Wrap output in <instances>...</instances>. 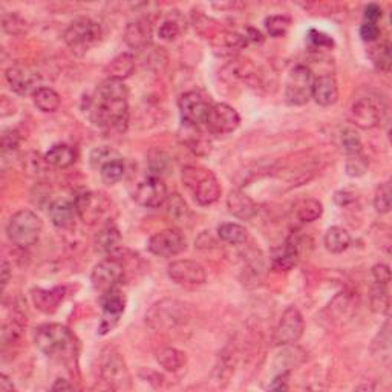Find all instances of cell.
<instances>
[{
  "label": "cell",
  "instance_id": "cell-1",
  "mask_svg": "<svg viewBox=\"0 0 392 392\" xmlns=\"http://www.w3.org/2000/svg\"><path fill=\"white\" fill-rule=\"evenodd\" d=\"M91 121L112 132H126L129 125V91L126 84L107 79L95 89L91 100Z\"/></svg>",
  "mask_w": 392,
  "mask_h": 392
},
{
  "label": "cell",
  "instance_id": "cell-2",
  "mask_svg": "<svg viewBox=\"0 0 392 392\" xmlns=\"http://www.w3.org/2000/svg\"><path fill=\"white\" fill-rule=\"evenodd\" d=\"M34 343L46 357L65 366L75 363L79 357V340L65 325L45 324L36 328Z\"/></svg>",
  "mask_w": 392,
  "mask_h": 392
},
{
  "label": "cell",
  "instance_id": "cell-3",
  "mask_svg": "<svg viewBox=\"0 0 392 392\" xmlns=\"http://www.w3.org/2000/svg\"><path fill=\"white\" fill-rule=\"evenodd\" d=\"M181 181L199 205L214 204L222 194L217 175L201 166L184 167L181 172Z\"/></svg>",
  "mask_w": 392,
  "mask_h": 392
},
{
  "label": "cell",
  "instance_id": "cell-4",
  "mask_svg": "<svg viewBox=\"0 0 392 392\" xmlns=\"http://www.w3.org/2000/svg\"><path fill=\"white\" fill-rule=\"evenodd\" d=\"M189 319V306L176 299H163L152 305L146 314V324L153 331H171V329L186 325Z\"/></svg>",
  "mask_w": 392,
  "mask_h": 392
},
{
  "label": "cell",
  "instance_id": "cell-5",
  "mask_svg": "<svg viewBox=\"0 0 392 392\" xmlns=\"http://www.w3.org/2000/svg\"><path fill=\"white\" fill-rule=\"evenodd\" d=\"M43 230V221L33 210H19L10 218L6 235L19 249H29L38 241Z\"/></svg>",
  "mask_w": 392,
  "mask_h": 392
},
{
  "label": "cell",
  "instance_id": "cell-6",
  "mask_svg": "<svg viewBox=\"0 0 392 392\" xmlns=\"http://www.w3.org/2000/svg\"><path fill=\"white\" fill-rule=\"evenodd\" d=\"M100 37H102V26L89 17H80L74 20L63 34L65 43L77 56L86 54L92 46L98 43Z\"/></svg>",
  "mask_w": 392,
  "mask_h": 392
},
{
  "label": "cell",
  "instance_id": "cell-7",
  "mask_svg": "<svg viewBox=\"0 0 392 392\" xmlns=\"http://www.w3.org/2000/svg\"><path fill=\"white\" fill-rule=\"evenodd\" d=\"M100 374L107 386L115 391L130 389V373L125 357L117 348H106L100 359Z\"/></svg>",
  "mask_w": 392,
  "mask_h": 392
},
{
  "label": "cell",
  "instance_id": "cell-8",
  "mask_svg": "<svg viewBox=\"0 0 392 392\" xmlns=\"http://www.w3.org/2000/svg\"><path fill=\"white\" fill-rule=\"evenodd\" d=\"M314 77L311 69L297 65L291 69L285 83V102L290 106H304L311 100Z\"/></svg>",
  "mask_w": 392,
  "mask_h": 392
},
{
  "label": "cell",
  "instance_id": "cell-9",
  "mask_svg": "<svg viewBox=\"0 0 392 392\" xmlns=\"http://www.w3.org/2000/svg\"><path fill=\"white\" fill-rule=\"evenodd\" d=\"M79 217L89 226L98 224L111 212V201L102 191H83L74 199Z\"/></svg>",
  "mask_w": 392,
  "mask_h": 392
},
{
  "label": "cell",
  "instance_id": "cell-10",
  "mask_svg": "<svg viewBox=\"0 0 392 392\" xmlns=\"http://www.w3.org/2000/svg\"><path fill=\"white\" fill-rule=\"evenodd\" d=\"M304 329H305V320L302 313L299 311L296 306H288V308L282 313L279 324L274 329L273 342L274 345H278V347L295 345L301 340Z\"/></svg>",
  "mask_w": 392,
  "mask_h": 392
},
{
  "label": "cell",
  "instance_id": "cell-11",
  "mask_svg": "<svg viewBox=\"0 0 392 392\" xmlns=\"http://www.w3.org/2000/svg\"><path fill=\"white\" fill-rule=\"evenodd\" d=\"M123 274H125V268H123L120 260L115 256H107L102 262H98L91 273L92 288H94L100 296L109 293L111 290L117 288Z\"/></svg>",
  "mask_w": 392,
  "mask_h": 392
},
{
  "label": "cell",
  "instance_id": "cell-12",
  "mask_svg": "<svg viewBox=\"0 0 392 392\" xmlns=\"http://www.w3.org/2000/svg\"><path fill=\"white\" fill-rule=\"evenodd\" d=\"M383 118V106L377 97H359L350 109V120L360 129H374L380 125Z\"/></svg>",
  "mask_w": 392,
  "mask_h": 392
},
{
  "label": "cell",
  "instance_id": "cell-13",
  "mask_svg": "<svg viewBox=\"0 0 392 392\" xmlns=\"http://www.w3.org/2000/svg\"><path fill=\"white\" fill-rule=\"evenodd\" d=\"M167 276L176 285L186 288L201 287L207 282L205 268L191 259L175 260L167 267Z\"/></svg>",
  "mask_w": 392,
  "mask_h": 392
},
{
  "label": "cell",
  "instance_id": "cell-14",
  "mask_svg": "<svg viewBox=\"0 0 392 392\" xmlns=\"http://www.w3.org/2000/svg\"><path fill=\"white\" fill-rule=\"evenodd\" d=\"M178 107L184 126L199 127L205 123V118L207 115H209L212 106L203 94H199L196 91H189L184 92L180 97Z\"/></svg>",
  "mask_w": 392,
  "mask_h": 392
},
{
  "label": "cell",
  "instance_id": "cell-15",
  "mask_svg": "<svg viewBox=\"0 0 392 392\" xmlns=\"http://www.w3.org/2000/svg\"><path fill=\"white\" fill-rule=\"evenodd\" d=\"M187 242L186 237L181 233V230L178 228H164L161 232L153 235L149 244L148 249L152 253V255L159 256V258H173L178 256L181 253L186 250Z\"/></svg>",
  "mask_w": 392,
  "mask_h": 392
},
{
  "label": "cell",
  "instance_id": "cell-16",
  "mask_svg": "<svg viewBox=\"0 0 392 392\" xmlns=\"http://www.w3.org/2000/svg\"><path fill=\"white\" fill-rule=\"evenodd\" d=\"M204 125L210 134L227 135L240 127L241 117L235 107L227 103H217L210 107Z\"/></svg>",
  "mask_w": 392,
  "mask_h": 392
},
{
  "label": "cell",
  "instance_id": "cell-17",
  "mask_svg": "<svg viewBox=\"0 0 392 392\" xmlns=\"http://www.w3.org/2000/svg\"><path fill=\"white\" fill-rule=\"evenodd\" d=\"M103 316L98 327V334L106 336L118 325V322L126 310V299L117 288L111 290L109 293L102 295Z\"/></svg>",
  "mask_w": 392,
  "mask_h": 392
},
{
  "label": "cell",
  "instance_id": "cell-18",
  "mask_svg": "<svg viewBox=\"0 0 392 392\" xmlns=\"http://www.w3.org/2000/svg\"><path fill=\"white\" fill-rule=\"evenodd\" d=\"M167 187L159 176H149L138 184L134 191V199L146 209H157L161 207L167 199Z\"/></svg>",
  "mask_w": 392,
  "mask_h": 392
},
{
  "label": "cell",
  "instance_id": "cell-19",
  "mask_svg": "<svg viewBox=\"0 0 392 392\" xmlns=\"http://www.w3.org/2000/svg\"><path fill=\"white\" fill-rule=\"evenodd\" d=\"M5 77L11 89L19 95H28L31 92L34 94V92L38 89L37 88L38 75L28 65L23 63L13 65L11 68L6 69Z\"/></svg>",
  "mask_w": 392,
  "mask_h": 392
},
{
  "label": "cell",
  "instance_id": "cell-20",
  "mask_svg": "<svg viewBox=\"0 0 392 392\" xmlns=\"http://www.w3.org/2000/svg\"><path fill=\"white\" fill-rule=\"evenodd\" d=\"M311 98H314L319 106L329 107L339 100V84L334 75H319L313 81Z\"/></svg>",
  "mask_w": 392,
  "mask_h": 392
},
{
  "label": "cell",
  "instance_id": "cell-21",
  "mask_svg": "<svg viewBox=\"0 0 392 392\" xmlns=\"http://www.w3.org/2000/svg\"><path fill=\"white\" fill-rule=\"evenodd\" d=\"M49 219L54 226L60 230H68L75 226V221L79 217L77 207L74 201H68V199H57L49 205Z\"/></svg>",
  "mask_w": 392,
  "mask_h": 392
},
{
  "label": "cell",
  "instance_id": "cell-22",
  "mask_svg": "<svg viewBox=\"0 0 392 392\" xmlns=\"http://www.w3.org/2000/svg\"><path fill=\"white\" fill-rule=\"evenodd\" d=\"M94 245L95 250L104 256H117V253L123 249V237L120 230L113 224L104 226L95 235Z\"/></svg>",
  "mask_w": 392,
  "mask_h": 392
},
{
  "label": "cell",
  "instance_id": "cell-23",
  "mask_svg": "<svg viewBox=\"0 0 392 392\" xmlns=\"http://www.w3.org/2000/svg\"><path fill=\"white\" fill-rule=\"evenodd\" d=\"M66 290L63 287H56L51 290H43V288H34L31 291V299L37 310L42 313L52 314L58 310L60 304L63 302Z\"/></svg>",
  "mask_w": 392,
  "mask_h": 392
},
{
  "label": "cell",
  "instance_id": "cell-24",
  "mask_svg": "<svg viewBox=\"0 0 392 392\" xmlns=\"http://www.w3.org/2000/svg\"><path fill=\"white\" fill-rule=\"evenodd\" d=\"M227 209L233 217L249 221L256 217L258 205L253 199L241 190H232L227 196Z\"/></svg>",
  "mask_w": 392,
  "mask_h": 392
},
{
  "label": "cell",
  "instance_id": "cell-25",
  "mask_svg": "<svg viewBox=\"0 0 392 392\" xmlns=\"http://www.w3.org/2000/svg\"><path fill=\"white\" fill-rule=\"evenodd\" d=\"M125 42L134 49H148V46L152 42V28L149 22H130L125 31Z\"/></svg>",
  "mask_w": 392,
  "mask_h": 392
},
{
  "label": "cell",
  "instance_id": "cell-26",
  "mask_svg": "<svg viewBox=\"0 0 392 392\" xmlns=\"http://www.w3.org/2000/svg\"><path fill=\"white\" fill-rule=\"evenodd\" d=\"M299 256H301V245H299L297 237L293 235L288 237L279 255L273 258V268L276 272H290L291 268L297 265Z\"/></svg>",
  "mask_w": 392,
  "mask_h": 392
},
{
  "label": "cell",
  "instance_id": "cell-27",
  "mask_svg": "<svg viewBox=\"0 0 392 392\" xmlns=\"http://www.w3.org/2000/svg\"><path fill=\"white\" fill-rule=\"evenodd\" d=\"M135 71V57L130 52H123L115 57L109 65L104 68L107 79L123 81L129 79Z\"/></svg>",
  "mask_w": 392,
  "mask_h": 392
},
{
  "label": "cell",
  "instance_id": "cell-28",
  "mask_svg": "<svg viewBox=\"0 0 392 392\" xmlns=\"http://www.w3.org/2000/svg\"><path fill=\"white\" fill-rule=\"evenodd\" d=\"M157 362L168 373H178L187 363V356L181 350L166 347L157 351Z\"/></svg>",
  "mask_w": 392,
  "mask_h": 392
},
{
  "label": "cell",
  "instance_id": "cell-29",
  "mask_svg": "<svg viewBox=\"0 0 392 392\" xmlns=\"http://www.w3.org/2000/svg\"><path fill=\"white\" fill-rule=\"evenodd\" d=\"M75 150L68 144H56L45 153V161L57 168H68L75 163Z\"/></svg>",
  "mask_w": 392,
  "mask_h": 392
},
{
  "label": "cell",
  "instance_id": "cell-30",
  "mask_svg": "<svg viewBox=\"0 0 392 392\" xmlns=\"http://www.w3.org/2000/svg\"><path fill=\"white\" fill-rule=\"evenodd\" d=\"M26 319L23 320V314L14 311L10 320H3L2 325V343L3 347L15 345L22 340L23 331H25Z\"/></svg>",
  "mask_w": 392,
  "mask_h": 392
},
{
  "label": "cell",
  "instance_id": "cell-31",
  "mask_svg": "<svg viewBox=\"0 0 392 392\" xmlns=\"http://www.w3.org/2000/svg\"><path fill=\"white\" fill-rule=\"evenodd\" d=\"M325 249L333 255H340L347 251L351 245V235L343 227H331L327 230L324 237Z\"/></svg>",
  "mask_w": 392,
  "mask_h": 392
},
{
  "label": "cell",
  "instance_id": "cell-32",
  "mask_svg": "<svg viewBox=\"0 0 392 392\" xmlns=\"http://www.w3.org/2000/svg\"><path fill=\"white\" fill-rule=\"evenodd\" d=\"M324 213V204L314 198H306L295 205V218L301 224H310L317 221Z\"/></svg>",
  "mask_w": 392,
  "mask_h": 392
},
{
  "label": "cell",
  "instance_id": "cell-33",
  "mask_svg": "<svg viewBox=\"0 0 392 392\" xmlns=\"http://www.w3.org/2000/svg\"><path fill=\"white\" fill-rule=\"evenodd\" d=\"M33 102L38 111H42L45 113H52L58 111V107L61 104V98L58 95V92L54 91L52 88L40 86L33 94Z\"/></svg>",
  "mask_w": 392,
  "mask_h": 392
},
{
  "label": "cell",
  "instance_id": "cell-34",
  "mask_svg": "<svg viewBox=\"0 0 392 392\" xmlns=\"http://www.w3.org/2000/svg\"><path fill=\"white\" fill-rule=\"evenodd\" d=\"M218 236L221 241L232 245H241L245 244L249 240L247 228L236 222H224L218 227Z\"/></svg>",
  "mask_w": 392,
  "mask_h": 392
},
{
  "label": "cell",
  "instance_id": "cell-35",
  "mask_svg": "<svg viewBox=\"0 0 392 392\" xmlns=\"http://www.w3.org/2000/svg\"><path fill=\"white\" fill-rule=\"evenodd\" d=\"M166 213L167 217L171 218L175 222H186L190 218V210L189 205L186 204V201L181 198V195L178 194H172L168 195L166 199Z\"/></svg>",
  "mask_w": 392,
  "mask_h": 392
},
{
  "label": "cell",
  "instance_id": "cell-36",
  "mask_svg": "<svg viewBox=\"0 0 392 392\" xmlns=\"http://www.w3.org/2000/svg\"><path fill=\"white\" fill-rule=\"evenodd\" d=\"M184 28L186 26H182V15L178 14V11H175L173 15H168V17L161 23L158 28V36L166 42H172L175 38L180 37Z\"/></svg>",
  "mask_w": 392,
  "mask_h": 392
},
{
  "label": "cell",
  "instance_id": "cell-37",
  "mask_svg": "<svg viewBox=\"0 0 392 392\" xmlns=\"http://www.w3.org/2000/svg\"><path fill=\"white\" fill-rule=\"evenodd\" d=\"M125 172H126L125 161L121 158H117L109 161V163H106L102 168H100V176H102V181L107 184V186H113V184H117L123 180Z\"/></svg>",
  "mask_w": 392,
  "mask_h": 392
},
{
  "label": "cell",
  "instance_id": "cell-38",
  "mask_svg": "<svg viewBox=\"0 0 392 392\" xmlns=\"http://www.w3.org/2000/svg\"><path fill=\"white\" fill-rule=\"evenodd\" d=\"M368 167H370V159L362 152L356 153H348L347 155V164H345V171L347 175L351 178H360L368 172Z\"/></svg>",
  "mask_w": 392,
  "mask_h": 392
},
{
  "label": "cell",
  "instance_id": "cell-39",
  "mask_svg": "<svg viewBox=\"0 0 392 392\" xmlns=\"http://www.w3.org/2000/svg\"><path fill=\"white\" fill-rule=\"evenodd\" d=\"M291 26V19L288 15H270V17L265 19V29L267 33L272 37H283Z\"/></svg>",
  "mask_w": 392,
  "mask_h": 392
},
{
  "label": "cell",
  "instance_id": "cell-40",
  "mask_svg": "<svg viewBox=\"0 0 392 392\" xmlns=\"http://www.w3.org/2000/svg\"><path fill=\"white\" fill-rule=\"evenodd\" d=\"M374 207L375 212L380 214H386L391 210V186L389 182H382L375 190L374 195Z\"/></svg>",
  "mask_w": 392,
  "mask_h": 392
},
{
  "label": "cell",
  "instance_id": "cell-41",
  "mask_svg": "<svg viewBox=\"0 0 392 392\" xmlns=\"http://www.w3.org/2000/svg\"><path fill=\"white\" fill-rule=\"evenodd\" d=\"M2 29L6 34L20 36L26 33V22L17 14H3L2 15Z\"/></svg>",
  "mask_w": 392,
  "mask_h": 392
},
{
  "label": "cell",
  "instance_id": "cell-42",
  "mask_svg": "<svg viewBox=\"0 0 392 392\" xmlns=\"http://www.w3.org/2000/svg\"><path fill=\"white\" fill-rule=\"evenodd\" d=\"M371 306L375 313H388L389 311V295L388 287L377 285L375 283L371 295Z\"/></svg>",
  "mask_w": 392,
  "mask_h": 392
},
{
  "label": "cell",
  "instance_id": "cell-43",
  "mask_svg": "<svg viewBox=\"0 0 392 392\" xmlns=\"http://www.w3.org/2000/svg\"><path fill=\"white\" fill-rule=\"evenodd\" d=\"M120 158V155L115 150L109 148H98L94 149L91 153V166L94 168H102L106 163H109L112 159Z\"/></svg>",
  "mask_w": 392,
  "mask_h": 392
},
{
  "label": "cell",
  "instance_id": "cell-44",
  "mask_svg": "<svg viewBox=\"0 0 392 392\" xmlns=\"http://www.w3.org/2000/svg\"><path fill=\"white\" fill-rule=\"evenodd\" d=\"M342 143L345 152L348 153H356V152H362V141H360V136L354 132V130H345L342 135Z\"/></svg>",
  "mask_w": 392,
  "mask_h": 392
},
{
  "label": "cell",
  "instance_id": "cell-45",
  "mask_svg": "<svg viewBox=\"0 0 392 392\" xmlns=\"http://www.w3.org/2000/svg\"><path fill=\"white\" fill-rule=\"evenodd\" d=\"M308 40L313 46H316V48H327V49H331L334 46V40L331 37L325 33H320V31L316 29H310L308 33Z\"/></svg>",
  "mask_w": 392,
  "mask_h": 392
},
{
  "label": "cell",
  "instance_id": "cell-46",
  "mask_svg": "<svg viewBox=\"0 0 392 392\" xmlns=\"http://www.w3.org/2000/svg\"><path fill=\"white\" fill-rule=\"evenodd\" d=\"M377 49V56L374 57L375 65H377L382 71L388 72L389 68H391V48H389V43L385 45H380Z\"/></svg>",
  "mask_w": 392,
  "mask_h": 392
},
{
  "label": "cell",
  "instance_id": "cell-47",
  "mask_svg": "<svg viewBox=\"0 0 392 392\" xmlns=\"http://www.w3.org/2000/svg\"><path fill=\"white\" fill-rule=\"evenodd\" d=\"M360 37H362L363 42H368V43H373L377 40V38L380 37V28L377 23L363 22V25L360 26Z\"/></svg>",
  "mask_w": 392,
  "mask_h": 392
},
{
  "label": "cell",
  "instance_id": "cell-48",
  "mask_svg": "<svg viewBox=\"0 0 392 392\" xmlns=\"http://www.w3.org/2000/svg\"><path fill=\"white\" fill-rule=\"evenodd\" d=\"M373 278L374 282L377 283V285H385L388 287L389 282H391V270L389 267L385 264H377L373 267Z\"/></svg>",
  "mask_w": 392,
  "mask_h": 392
},
{
  "label": "cell",
  "instance_id": "cell-49",
  "mask_svg": "<svg viewBox=\"0 0 392 392\" xmlns=\"http://www.w3.org/2000/svg\"><path fill=\"white\" fill-rule=\"evenodd\" d=\"M19 141H20V136H19L17 130H13V129L5 130L2 135V150L8 152V150L17 149Z\"/></svg>",
  "mask_w": 392,
  "mask_h": 392
},
{
  "label": "cell",
  "instance_id": "cell-50",
  "mask_svg": "<svg viewBox=\"0 0 392 392\" xmlns=\"http://www.w3.org/2000/svg\"><path fill=\"white\" fill-rule=\"evenodd\" d=\"M383 15L382 6L377 3H370L365 8V22L368 23H377Z\"/></svg>",
  "mask_w": 392,
  "mask_h": 392
},
{
  "label": "cell",
  "instance_id": "cell-51",
  "mask_svg": "<svg viewBox=\"0 0 392 392\" xmlns=\"http://www.w3.org/2000/svg\"><path fill=\"white\" fill-rule=\"evenodd\" d=\"M356 201V195L350 190H339L334 194V203L339 204L340 207L350 205L351 203Z\"/></svg>",
  "mask_w": 392,
  "mask_h": 392
},
{
  "label": "cell",
  "instance_id": "cell-52",
  "mask_svg": "<svg viewBox=\"0 0 392 392\" xmlns=\"http://www.w3.org/2000/svg\"><path fill=\"white\" fill-rule=\"evenodd\" d=\"M288 379H290L288 371L279 374L278 377H274V380L272 382L270 389H273V391H287L288 389Z\"/></svg>",
  "mask_w": 392,
  "mask_h": 392
},
{
  "label": "cell",
  "instance_id": "cell-53",
  "mask_svg": "<svg viewBox=\"0 0 392 392\" xmlns=\"http://www.w3.org/2000/svg\"><path fill=\"white\" fill-rule=\"evenodd\" d=\"M0 391H2V392H13V391H15V386H14L13 380L8 377L6 374L0 375Z\"/></svg>",
  "mask_w": 392,
  "mask_h": 392
},
{
  "label": "cell",
  "instance_id": "cell-54",
  "mask_svg": "<svg viewBox=\"0 0 392 392\" xmlns=\"http://www.w3.org/2000/svg\"><path fill=\"white\" fill-rule=\"evenodd\" d=\"M11 279V265L6 262V260L3 259L2 260V288L5 290L6 285H8V282H10Z\"/></svg>",
  "mask_w": 392,
  "mask_h": 392
},
{
  "label": "cell",
  "instance_id": "cell-55",
  "mask_svg": "<svg viewBox=\"0 0 392 392\" xmlns=\"http://www.w3.org/2000/svg\"><path fill=\"white\" fill-rule=\"evenodd\" d=\"M66 391V389H74L72 385H69V383L65 380V379H57L56 383H54V386H52V391Z\"/></svg>",
  "mask_w": 392,
  "mask_h": 392
}]
</instances>
